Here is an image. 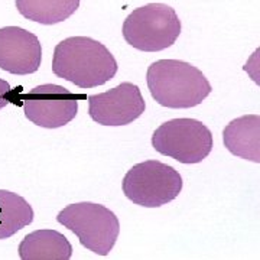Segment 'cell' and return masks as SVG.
Returning a JSON list of instances; mask_svg holds the SVG:
<instances>
[{"label": "cell", "instance_id": "obj_2", "mask_svg": "<svg viewBox=\"0 0 260 260\" xmlns=\"http://www.w3.org/2000/svg\"><path fill=\"white\" fill-rule=\"evenodd\" d=\"M153 100L168 109H191L211 94V84L197 67L178 59H159L146 74Z\"/></svg>", "mask_w": 260, "mask_h": 260}, {"label": "cell", "instance_id": "obj_5", "mask_svg": "<svg viewBox=\"0 0 260 260\" xmlns=\"http://www.w3.org/2000/svg\"><path fill=\"white\" fill-rule=\"evenodd\" d=\"M182 177L175 168L159 160H145L130 168L123 179V192L133 204L156 208L177 198Z\"/></svg>", "mask_w": 260, "mask_h": 260}, {"label": "cell", "instance_id": "obj_14", "mask_svg": "<svg viewBox=\"0 0 260 260\" xmlns=\"http://www.w3.org/2000/svg\"><path fill=\"white\" fill-rule=\"evenodd\" d=\"M10 93H12L10 84L0 78V110L10 103Z\"/></svg>", "mask_w": 260, "mask_h": 260}, {"label": "cell", "instance_id": "obj_11", "mask_svg": "<svg viewBox=\"0 0 260 260\" xmlns=\"http://www.w3.org/2000/svg\"><path fill=\"white\" fill-rule=\"evenodd\" d=\"M19 256L23 260H68L73 256V246L59 232L37 230L20 242Z\"/></svg>", "mask_w": 260, "mask_h": 260}, {"label": "cell", "instance_id": "obj_12", "mask_svg": "<svg viewBox=\"0 0 260 260\" xmlns=\"http://www.w3.org/2000/svg\"><path fill=\"white\" fill-rule=\"evenodd\" d=\"M80 0H16V9L23 18L42 25H55L73 16Z\"/></svg>", "mask_w": 260, "mask_h": 260}, {"label": "cell", "instance_id": "obj_9", "mask_svg": "<svg viewBox=\"0 0 260 260\" xmlns=\"http://www.w3.org/2000/svg\"><path fill=\"white\" fill-rule=\"evenodd\" d=\"M42 47L37 35L19 26L0 28V70L15 75L37 73Z\"/></svg>", "mask_w": 260, "mask_h": 260}, {"label": "cell", "instance_id": "obj_8", "mask_svg": "<svg viewBox=\"0 0 260 260\" xmlns=\"http://www.w3.org/2000/svg\"><path fill=\"white\" fill-rule=\"evenodd\" d=\"M146 103L136 84L121 83L88 97V114L103 126H126L145 113Z\"/></svg>", "mask_w": 260, "mask_h": 260}, {"label": "cell", "instance_id": "obj_3", "mask_svg": "<svg viewBox=\"0 0 260 260\" xmlns=\"http://www.w3.org/2000/svg\"><path fill=\"white\" fill-rule=\"evenodd\" d=\"M181 34L175 9L164 3H149L135 9L123 23V38L143 52H158L172 47Z\"/></svg>", "mask_w": 260, "mask_h": 260}, {"label": "cell", "instance_id": "obj_4", "mask_svg": "<svg viewBox=\"0 0 260 260\" xmlns=\"http://www.w3.org/2000/svg\"><path fill=\"white\" fill-rule=\"evenodd\" d=\"M56 221L71 230L85 249L99 256H107L113 250L120 233L116 214L102 204L78 203L61 210Z\"/></svg>", "mask_w": 260, "mask_h": 260}, {"label": "cell", "instance_id": "obj_6", "mask_svg": "<svg viewBox=\"0 0 260 260\" xmlns=\"http://www.w3.org/2000/svg\"><path fill=\"white\" fill-rule=\"evenodd\" d=\"M152 146L181 164H200L213 150V133L203 121L172 119L153 132Z\"/></svg>", "mask_w": 260, "mask_h": 260}, {"label": "cell", "instance_id": "obj_10", "mask_svg": "<svg viewBox=\"0 0 260 260\" xmlns=\"http://www.w3.org/2000/svg\"><path fill=\"white\" fill-rule=\"evenodd\" d=\"M223 142L234 156L260 162V116L247 114L230 121L223 130Z\"/></svg>", "mask_w": 260, "mask_h": 260}, {"label": "cell", "instance_id": "obj_7", "mask_svg": "<svg viewBox=\"0 0 260 260\" xmlns=\"http://www.w3.org/2000/svg\"><path fill=\"white\" fill-rule=\"evenodd\" d=\"M26 119L45 129H58L75 119L78 97L68 88L56 84H42L23 95Z\"/></svg>", "mask_w": 260, "mask_h": 260}, {"label": "cell", "instance_id": "obj_1", "mask_svg": "<svg viewBox=\"0 0 260 260\" xmlns=\"http://www.w3.org/2000/svg\"><path fill=\"white\" fill-rule=\"evenodd\" d=\"M117 61L102 42L87 37H71L55 47L52 71L80 88H94L114 78Z\"/></svg>", "mask_w": 260, "mask_h": 260}, {"label": "cell", "instance_id": "obj_13", "mask_svg": "<svg viewBox=\"0 0 260 260\" xmlns=\"http://www.w3.org/2000/svg\"><path fill=\"white\" fill-rule=\"evenodd\" d=\"M34 221V210L20 195L0 189V240L9 239Z\"/></svg>", "mask_w": 260, "mask_h": 260}]
</instances>
